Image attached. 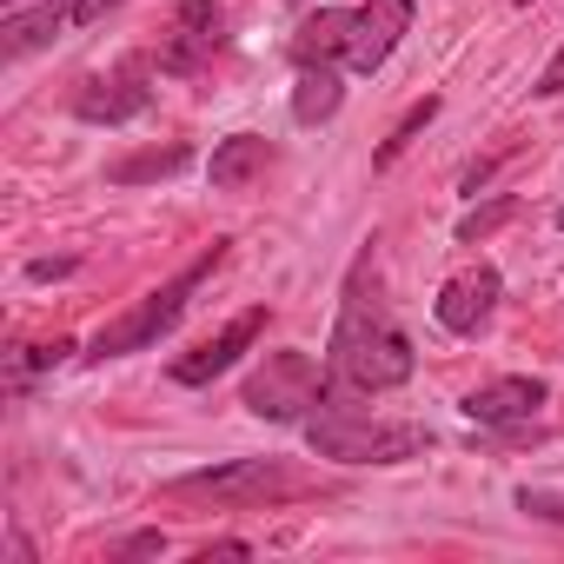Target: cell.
I'll return each mask as SVG.
<instances>
[{
  "label": "cell",
  "mask_w": 564,
  "mask_h": 564,
  "mask_svg": "<svg viewBox=\"0 0 564 564\" xmlns=\"http://www.w3.org/2000/svg\"><path fill=\"white\" fill-rule=\"evenodd\" d=\"M333 372L352 386V392H392L419 372V352L412 339L399 333L392 306H386V279H379V259L359 252L352 279H346V300H339V326H333Z\"/></svg>",
  "instance_id": "1"
},
{
  "label": "cell",
  "mask_w": 564,
  "mask_h": 564,
  "mask_svg": "<svg viewBox=\"0 0 564 564\" xmlns=\"http://www.w3.org/2000/svg\"><path fill=\"white\" fill-rule=\"evenodd\" d=\"M306 445L319 458H339V465H405V458H425L432 452V432L425 425H392V419H366V405H319L306 419Z\"/></svg>",
  "instance_id": "2"
},
{
  "label": "cell",
  "mask_w": 564,
  "mask_h": 564,
  "mask_svg": "<svg viewBox=\"0 0 564 564\" xmlns=\"http://www.w3.org/2000/svg\"><path fill=\"white\" fill-rule=\"evenodd\" d=\"M219 259H226V239H213V246H206V252H199V259H193L186 272H173V279H166V286H160V293H147L140 306H127L120 319H107V326L94 333V346H87V359H94V366H107V359H127V352H147V346H153L160 333H173V326H180V313H186V300H193V293L206 286V279L219 272Z\"/></svg>",
  "instance_id": "3"
},
{
  "label": "cell",
  "mask_w": 564,
  "mask_h": 564,
  "mask_svg": "<svg viewBox=\"0 0 564 564\" xmlns=\"http://www.w3.org/2000/svg\"><path fill=\"white\" fill-rule=\"evenodd\" d=\"M326 399H333V379H326V366H319L313 352H300V346L265 352V359L246 372V392H239V405H246L252 419H272V425H306L313 405H326Z\"/></svg>",
  "instance_id": "4"
},
{
  "label": "cell",
  "mask_w": 564,
  "mask_h": 564,
  "mask_svg": "<svg viewBox=\"0 0 564 564\" xmlns=\"http://www.w3.org/2000/svg\"><path fill=\"white\" fill-rule=\"evenodd\" d=\"M300 491H313V478L293 471L286 458H232V465L186 471L166 485V498H180V505H286Z\"/></svg>",
  "instance_id": "5"
},
{
  "label": "cell",
  "mask_w": 564,
  "mask_h": 564,
  "mask_svg": "<svg viewBox=\"0 0 564 564\" xmlns=\"http://www.w3.org/2000/svg\"><path fill=\"white\" fill-rule=\"evenodd\" d=\"M405 34H412V0H366V8H352L346 67H352V74H379Z\"/></svg>",
  "instance_id": "6"
},
{
  "label": "cell",
  "mask_w": 564,
  "mask_h": 564,
  "mask_svg": "<svg viewBox=\"0 0 564 564\" xmlns=\"http://www.w3.org/2000/svg\"><path fill=\"white\" fill-rule=\"evenodd\" d=\"M498 293H505L498 265H471V272H458V279H445V286H438V300H432V319H438L445 333L471 339V333H485V319L498 313Z\"/></svg>",
  "instance_id": "7"
},
{
  "label": "cell",
  "mask_w": 564,
  "mask_h": 564,
  "mask_svg": "<svg viewBox=\"0 0 564 564\" xmlns=\"http://www.w3.org/2000/svg\"><path fill=\"white\" fill-rule=\"evenodd\" d=\"M259 333H265V306H246L226 333H213L206 346H193L186 359H173V386H213L219 372H232V366H239V352H246Z\"/></svg>",
  "instance_id": "8"
},
{
  "label": "cell",
  "mask_w": 564,
  "mask_h": 564,
  "mask_svg": "<svg viewBox=\"0 0 564 564\" xmlns=\"http://www.w3.org/2000/svg\"><path fill=\"white\" fill-rule=\"evenodd\" d=\"M173 41H166V54H160V67L166 74H199L219 47H226V14L213 8V0H186V8L173 14Z\"/></svg>",
  "instance_id": "9"
},
{
  "label": "cell",
  "mask_w": 564,
  "mask_h": 564,
  "mask_svg": "<svg viewBox=\"0 0 564 564\" xmlns=\"http://www.w3.org/2000/svg\"><path fill=\"white\" fill-rule=\"evenodd\" d=\"M551 399V386L544 379H524V372H511V379H491V386H478V392H465V419L471 425H524L538 405Z\"/></svg>",
  "instance_id": "10"
},
{
  "label": "cell",
  "mask_w": 564,
  "mask_h": 564,
  "mask_svg": "<svg viewBox=\"0 0 564 564\" xmlns=\"http://www.w3.org/2000/svg\"><path fill=\"white\" fill-rule=\"evenodd\" d=\"M153 107V87H140L133 74H120V80H87L80 94H74V113L87 120V127H127V120H140Z\"/></svg>",
  "instance_id": "11"
},
{
  "label": "cell",
  "mask_w": 564,
  "mask_h": 564,
  "mask_svg": "<svg viewBox=\"0 0 564 564\" xmlns=\"http://www.w3.org/2000/svg\"><path fill=\"white\" fill-rule=\"evenodd\" d=\"M346 41H352V14L346 8H319V14L300 21L286 54H293V67H346Z\"/></svg>",
  "instance_id": "12"
},
{
  "label": "cell",
  "mask_w": 564,
  "mask_h": 564,
  "mask_svg": "<svg viewBox=\"0 0 564 564\" xmlns=\"http://www.w3.org/2000/svg\"><path fill=\"white\" fill-rule=\"evenodd\" d=\"M265 166H272V140H259V133H226L219 147H213V186L219 193H239V186H252V180H265Z\"/></svg>",
  "instance_id": "13"
},
{
  "label": "cell",
  "mask_w": 564,
  "mask_h": 564,
  "mask_svg": "<svg viewBox=\"0 0 564 564\" xmlns=\"http://www.w3.org/2000/svg\"><path fill=\"white\" fill-rule=\"evenodd\" d=\"M339 100H346L339 67H300V80H293V120H300V127L333 120V113H339Z\"/></svg>",
  "instance_id": "14"
},
{
  "label": "cell",
  "mask_w": 564,
  "mask_h": 564,
  "mask_svg": "<svg viewBox=\"0 0 564 564\" xmlns=\"http://www.w3.org/2000/svg\"><path fill=\"white\" fill-rule=\"evenodd\" d=\"M74 21V8H61V0H47V8H34V14H8V28H0V34H8V61H28L34 47H47L61 28Z\"/></svg>",
  "instance_id": "15"
},
{
  "label": "cell",
  "mask_w": 564,
  "mask_h": 564,
  "mask_svg": "<svg viewBox=\"0 0 564 564\" xmlns=\"http://www.w3.org/2000/svg\"><path fill=\"white\" fill-rule=\"evenodd\" d=\"M180 166H193V147H186V140H173V147H147V153H127V160L107 166V180H113V186H140V180H166V173H180Z\"/></svg>",
  "instance_id": "16"
},
{
  "label": "cell",
  "mask_w": 564,
  "mask_h": 564,
  "mask_svg": "<svg viewBox=\"0 0 564 564\" xmlns=\"http://www.w3.org/2000/svg\"><path fill=\"white\" fill-rule=\"evenodd\" d=\"M432 120H438V94H425V100H412V107H405V120L392 127V140H386V147L372 153V166H392V160H399V153H405V147H412V140H419L425 127H432Z\"/></svg>",
  "instance_id": "17"
},
{
  "label": "cell",
  "mask_w": 564,
  "mask_h": 564,
  "mask_svg": "<svg viewBox=\"0 0 564 564\" xmlns=\"http://www.w3.org/2000/svg\"><path fill=\"white\" fill-rule=\"evenodd\" d=\"M518 213V199H491V206H478V213H465L458 219V246H471V239H485V232H498L505 219Z\"/></svg>",
  "instance_id": "18"
},
{
  "label": "cell",
  "mask_w": 564,
  "mask_h": 564,
  "mask_svg": "<svg viewBox=\"0 0 564 564\" xmlns=\"http://www.w3.org/2000/svg\"><path fill=\"white\" fill-rule=\"evenodd\" d=\"M67 352H74V339H47V346H28V352L14 359V386H28L34 372H47V366H61Z\"/></svg>",
  "instance_id": "19"
},
{
  "label": "cell",
  "mask_w": 564,
  "mask_h": 564,
  "mask_svg": "<svg viewBox=\"0 0 564 564\" xmlns=\"http://www.w3.org/2000/svg\"><path fill=\"white\" fill-rule=\"evenodd\" d=\"M518 511H531V518H551V524H564V498L557 491H518Z\"/></svg>",
  "instance_id": "20"
},
{
  "label": "cell",
  "mask_w": 564,
  "mask_h": 564,
  "mask_svg": "<svg viewBox=\"0 0 564 564\" xmlns=\"http://www.w3.org/2000/svg\"><path fill=\"white\" fill-rule=\"evenodd\" d=\"M113 8H127V0H74V28H94V21H107Z\"/></svg>",
  "instance_id": "21"
},
{
  "label": "cell",
  "mask_w": 564,
  "mask_h": 564,
  "mask_svg": "<svg viewBox=\"0 0 564 564\" xmlns=\"http://www.w3.org/2000/svg\"><path fill=\"white\" fill-rule=\"evenodd\" d=\"M538 94H544V100H557V94H564V47L544 61V74H538Z\"/></svg>",
  "instance_id": "22"
},
{
  "label": "cell",
  "mask_w": 564,
  "mask_h": 564,
  "mask_svg": "<svg viewBox=\"0 0 564 564\" xmlns=\"http://www.w3.org/2000/svg\"><path fill=\"white\" fill-rule=\"evenodd\" d=\"M491 166H498V160H471V166H465V180H458V186H465V193H471V199H478V186H485V180H491Z\"/></svg>",
  "instance_id": "23"
},
{
  "label": "cell",
  "mask_w": 564,
  "mask_h": 564,
  "mask_svg": "<svg viewBox=\"0 0 564 564\" xmlns=\"http://www.w3.org/2000/svg\"><path fill=\"white\" fill-rule=\"evenodd\" d=\"M61 272H74V259H34L28 265V279H61Z\"/></svg>",
  "instance_id": "24"
},
{
  "label": "cell",
  "mask_w": 564,
  "mask_h": 564,
  "mask_svg": "<svg viewBox=\"0 0 564 564\" xmlns=\"http://www.w3.org/2000/svg\"><path fill=\"white\" fill-rule=\"evenodd\" d=\"M120 551H127V557H147V551H160V531H140V538H127Z\"/></svg>",
  "instance_id": "25"
},
{
  "label": "cell",
  "mask_w": 564,
  "mask_h": 564,
  "mask_svg": "<svg viewBox=\"0 0 564 564\" xmlns=\"http://www.w3.org/2000/svg\"><path fill=\"white\" fill-rule=\"evenodd\" d=\"M557 226H564V206H557Z\"/></svg>",
  "instance_id": "26"
}]
</instances>
